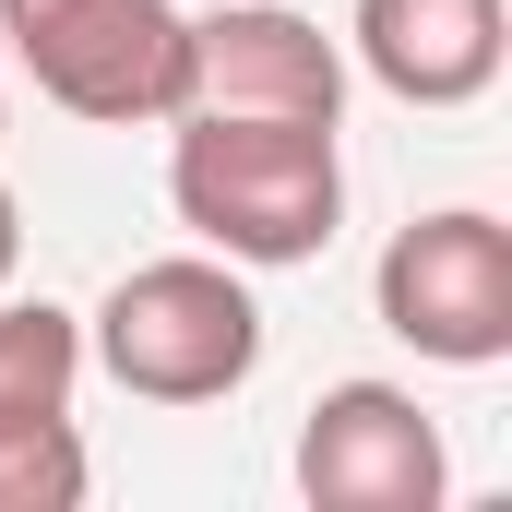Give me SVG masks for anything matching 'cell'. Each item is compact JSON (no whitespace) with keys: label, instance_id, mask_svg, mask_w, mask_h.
Here are the masks:
<instances>
[{"label":"cell","instance_id":"1","mask_svg":"<svg viewBox=\"0 0 512 512\" xmlns=\"http://www.w3.org/2000/svg\"><path fill=\"white\" fill-rule=\"evenodd\" d=\"M167 203L203 251H227L239 274L274 262H322L346 227V155L334 120H239V108H179L167 143Z\"/></svg>","mask_w":512,"mask_h":512},{"label":"cell","instance_id":"2","mask_svg":"<svg viewBox=\"0 0 512 512\" xmlns=\"http://www.w3.org/2000/svg\"><path fill=\"white\" fill-rule=\"evenodd\" d=\"M84 358L131 405H227L262 370V298L227 251H167L131 262L84 322Z\"/></svg>","mask_w":512,"mask_h":512},{"label":"cell","instance_id":"3","mask_svg":"<svg viewBox=\"0 0 512 512\" xmlns=\"http://www.w3.org/2000/svg\"><path fill=\"white\" fill-rule=\"evenodd\" d=\"M0 36L48 108L96 131L179 120V96H191V12L179 0H0Z\"/></svg>","mask_w":512,"mask_h":512},{"label":"cell","instance_id":"4","mask_svg":"<svg viewBox=\"0 0 512 512\" xmlns=\"http://www.w3.org/2000/svg\"><path fill=\"white\" fill-rule=\"evenodd\" d=\"M382 334L417 346L429 370H501L512 358V227L453 203V215H417L382 239Z\"/></svg>","mask_w":512,"mask_h":512},{"label":"cell","instance_id":"5","mask_svg":"<svg viewBox=\"0 0 512 512\" xmlns=\"http://www.w3.org/2000/svg\"><path fill=\"white\" fill-rule=\"evenodd\" d=\"M453 453L405 382H334L298 417V501L310 512H441Z\"/></svg>","mask_w":512,"mask_h":512},{"label":"cell","instance_id":"6","mask_svg":"<svg viewBox=\"0 0 512 512\" xmlns=\"http://www.w3.org/2000/svg\"><path fill=\"white\" fill-rule=\"evenodd\" d=\"M72 382H84V322L60 298H12L0 310V512H72L84 501V429H72Z\"/></svg>","mask_w":512,"mask_h":512},{"label":"cell","instance_id":"7","mask_svg":"<svg viewBox=\"0 0 512 512\" xmlns=\"http://www.w3.org/2000/svg\"><path fill=\"white\" fill-rule=\"evenodd\" d=\"M179 108H239V120H346V48L286 12V0H227L191 24V96Z\"/></svg>","mask_w":512,"mask_h":512},{"label":"cell","instance_id":"8","mask_svg":"<svg viewBox=\"0 0 512 512\" xmlns=\"http://www.w3.org/2000/svg\"><path fill=\"white\" fill-rule=\"evenodd\" d=\"M346 36H358V72L405 108H477L512 60L501 0H358Z\"/></svg>","mask_w":512,"mask_h":512},{"label":"cell","instance_id":"9","mask_svg":"<svg viewBox=\"0 0 512 512\" xmlns=\"http://www.w3.org/2000/svg\"><path fill=\"white\" fill-rule=\"evenodd\" d=\"M12 262H24V215H12V191H0V286H12Z\"/></svg>","mask_w":512,"mask_h":512},{"label":"cell","instance_id":"10","mask_svg":"<svg viewBox=\"0 0 512 512\" xmlns=\"http://www.w3.org/2000/svg\"><path fill=\"white\" fill-rule=\"evenodd\" d=\"M0 131H12V120H0Z\"/></svg>","mask_w":512,"mask_h":512}]
</instances>
